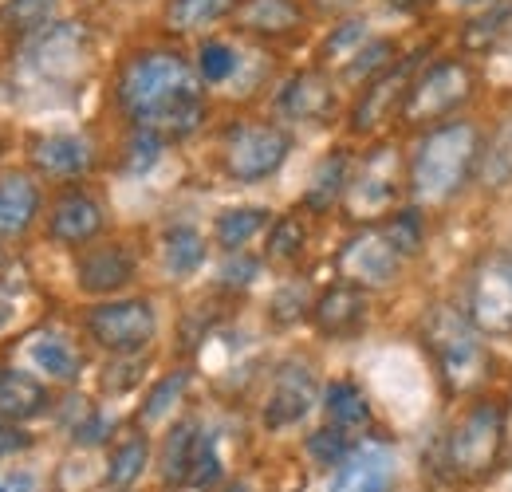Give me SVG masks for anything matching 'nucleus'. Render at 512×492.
Instances as JSON below:
<instances>
[{"label":"nucleus","instance_id":"nucleus-1","mask_svg":"<svg viewBox=\"0 0 512 492\" xmlns=\"http://www.w3.org/2000/svg\"><path fill=\"white\" fill-rule=\"evenodd\" d=\"M201 83L205 79L197 75V63L178 52L154 48V52H138L134 60H127L115 99L130 126L154 130L162 138H182L205 115Z\"/></svg>","mask_w":512,"mask_h":492},{"label":"nucleus","instance_id":"nucleus-2","mask_svg":"<svg viewBox=\"0 0 512 492\" xmlns=\"http://www.w3.org/2000/svg\"><path fill=\"white\" fill-rule=\"evenodd\" d=\"M481 162V130L469 119L434 126L410 158V193L422 205H446Z\"/></svg>","mask_w":512,"mask_h":492},{"label":"nucleus","instance_id":"nucleus-3","mask_svg":"<svg viewBox=\"0 0 512 492\" xmlns=\"http://www.w3.org/2000/svg\"><path fill=\"white\" fill-rule=\"evenodd\" d=\"M418 241H422L418 213H398L386 225H371L359 237H351L339 252V272L359 288H386L398 276L402 260L418 252Z\"/></svg>","mask_w":512,"mask_h":492},{"label":"nucleus","instance_id":"nucleus-4","mask_svg":"<svg viewBox=\"0 0 512 492\" xmlns=\"http://www.w3.org/2000/svg\"><path fill=\"white\" fill-rule=\"evenodd\" d=\"M505 430H509V410L501 398H481L465 410V418L449 433V469L465 481H481L493 473V465L505 453Z\"/></svg>","mask_w":512,"mask_h":492},{"label":"nucleus","instance_id":"nucleus-5","mask_svg":"<svg viewBox=\"0 0 512 492\" xmlns=\"http://www.w3.org/2000/svg\"><path fill=\"white\" fill-rule=\"evenodd\" d=\"M477 335L481 331L469 323V315L453 308H434L426 319V343H430V351H434V359H438V367L453 390L477 386L489 370V355H485Z\"/></svg>","mask_w":512,"mask_h":492},{"label":"nucleus","instance_id":"nucleus-6","mask_svg":"<svg viewBox=\"0 0 512 492\" xmlns=\"http://www.w3.org/2000/svg\"><path fill=\"white\" fill-rule=\"evenodd\" d=\"M465 315L481 335H512V248H493L469 268Z\"/></svg>","mask_w":512,"mask_h":492},{"label":"nucleus","instance_id":"nucleus-7","mask_svg":"<svg viewBox=\"0 0 512 492\" xmlns=\"http://www.w3.org/2000/svg\"><path fill=\"white\" fill-rule=\"evenodd\" d=\"M477 87L473 67L461 60H438L422 79L410 83V95L402 103V123L410 126H434L449 119L461 103H469Z\"/></svg>","mask_w":512,"mask_h":492},{"label":"nucleus","instance_id":"nucleus-8","mask_svg":"<svg viewBox=\"0 0 512 492\" xmlns=\"http://www.w3.org/2000/svg\"><path fill=\"white\" fill-rule=\"evenodd\" d=\"M292 154V134L268 123H237L225 134V170L237 182H264L272 178L284 158Z\"/></svg>","mask_w":512,"mask_h":492},{"label":"nucleus","instance_id":"nucleus-9","mask_svg":"<svg viewBox=\"0 0 512 492\" xmlns=\"http://www.w3.org/2000/svg\"><path fill=\"white\" fill-rule=\"evenodd\" d=\"M87 331L111 355H138L154 339L158 315L150 300H103L87 311Z\"/></svg>","mask_w":512,"mask_h":492},{"label":"nucleus","instance_id":"nucleus-10","mask_svg":"<svg viewBox=\"0 0 512 492\" xmlns=\"http://www.w3.org/2000/svg\"><path fill=\"white\" fill-rule=\"evenodd\" d=\"M398 154L383 146L375 154H367V162L359 166V174L347 182V205L355 217H379L386 209L398 205Z\"/></svg>","mask_w":512,"mask_h":492},{"label":"nucleus","instance_id":"nucleus-11","mask_svg":"<svg viewBox=\"0 0 512 492\" xmlns=\"http://www.w3.org/2000/svg\"><path fill=\"white\" fill-rule=\"evenodd\" d=\"M134 268H138L134 252L119 241H107V245H91L87 252H79L75 280L87 296H115L134 280Z\"/></svg>","mask_w":512,"mask_h":492},{"label":"nucleus","instance_id":"nucleus-12","mask_svg":"<svg viewBox=\"0 0 512 492\" xmlns=\"http://www.w3.org/2000/svg\"><path fill=\"white\" fill-rule=\"evenodd\" d=\"M410 83H414V60L394 63L379 79H371V87H367V91L359 95V103H355L351 126H355L359 134H367V130H379L390 115H402V103H406V95H410Z\"/></svg>","mask_w":512,"mask_h":492},{"label":"nucleus","instance_id":"nucleus-13","mask_svg":"<svg viewBox=\"0 0 512 492\" xmlns=\"http://www.w3.org/2000/svg\"><path fill=\"white\" fill-rule=\"evenodd\" d=\"M103 225H107L103 205H99L91 193H83V189L60 193V201H56L52 213H48V237L71 248L91 245V241L103 233Z\"/></svg>","mask_w":512,"mask_h":492},{"label":"nucleus","instance_id":"nucleus-14","mask_svg":"<svg viewBox=\"0 0 512 492\" xmlns=\"http://www.w3.org/2000/svg\"><path fill=\"white\" fill-rule=\"evenodd\" d=\"M312 398H316V378L304 363H284L276 382H272V394L264 402V426L268 430H284V426H296L308 410H312Z\"/></svg>","mask_w":512,"mask_h":492},{"label":"nucleus","instance_id":"nucleus-15","mask_svg":"<svg viewBox=\"0 0 512 492\" xmlns=\"http://www.w3.org/2000/svg\"><path fill=\"white\" fill-rule=\"evenodd\" d=\"M390 485H394V453L375 441L351 449L331 477V492H390Z\"/></svg>","mask_w":512,"mask_h":492},{"label":"nucleus","instance_id":"nucleus-16","mask_svg":"<svg viewBox=\"0 0 512 492\" xmlns=\"http://www.w3.org/2000/svg\"><path fill=\"white\" fill-rule=\"evenodd\" d=\"M32 162L48 178H83L95 166V150L79 134H44L32 142Z\"/></svg>","mask_w":512,"mask_h":492},{"label":"nucleus","instance_id":"nucleus-17","mask_svg":"<svg viewBox=\"0 0 512 492\" xmlns=\"http://www.w3.org/2000/svg\"><path fill=\"white\" fill-rule=\"evenodd\" d=\"M367 288H359V284H351V280H343V284H335V288H327L320 300H316V327H320L323 335H351V331H359L363 323H367Z\"/></svg>","mask_w":512,"mask_h":492},{"label":"nucleus","instance_id":"nucleus-18","mask_svg":"<svg viewBox=\"0 0 512 492\" xmlns=\"http://www.w3.org/2000/svg\"><path fill=\"white\" fill-rule=\"evenodd\" d=\"M36 213H40V185L20 170L0 174V241L24 237Z\"/></svg>","mask_w":512,"mask_h":492},{"label":"nucleus","instance_id":"nucleus-19","mask_svg":"<svg viewBox=\"0 0 512 492\" xmlns=\"http://www.w3.org/2000/svg\"><path fill=\"white\" fill-rule=\"evenodd\" d=\"M280 111L296 123H316V119H327L335 95H331V83L323 79L320 71H300L296 79H288L280 87Z\"/></svg>","mask_w":512,"mask_h":492},{"label":"nucleus","instance_id":"nucleus-20","mask_svg":"<svg viewBox=\"0 0 512 492\" xmlns=\"http://www.w3.org/2000/svg\"><path fill=\"white\" fill-rule=\"evenodd\" d=\"M233 20L241 32L253 36H284L304 24V8L296 0H241Z\"/></svg>","mask_w":512,"mask_h":492},{"label":"nucleus","instance_id":"nucleus-21","mask_svg":"<svg viewBox=\"0 0 512 492\" xmlns=\"http://www.w3.org/2000/svg\"><path fill=\"white\" fill-rule=\"evenodd\" d=\"M52 402L48 386L20 374V370H0V422H28L36 414H44Z\"/></svg>","mask_w":512,"mask_h":492},{"label":"nucleus","instance_id":"nucleus-22","mask_svg":"<svg viewBox=\"0 0 512 492\" xmlns=\"http://www.w3.org/2000/svg\"><path fill=\"white\" fill-rule=\"evenodd\" d=\"M323 410H327V426L335 430H359L371 422V402L355 382H331L323 390Z\"/></svg>","mask_w":512,"mask_h":492},{"label":"nucleus","instance_id":"nucleus-23","mask_svg":"<svg viewBox=\"0 0 512 492\" xmlns=\"http://www.w3.org/2000/svg\"><path fill=\"white\" fill-rule=\"evenodd\" d=\"M32 363L44 370L48 378H56V382H75V374L83 367L79 351L67 343L64 335H56V331H44V335L32 339Z\"/></svg>","mask_w":512,"mask_h":492},{"label":"nucleus","instance_id":"nucleus-24","mask_svg":"<svg viewBox=\"0 0 512 492\" xmlns=\"http://www.w3.org/2000/svg\"><path fill=\"white\" fill-rule=\"evenodd\" d=\"M241 0H170L166 4V24L174 32H201L225 16L237 12Z\"/></svg>","mask_w":512,"mask_h":492},{"label":"nucleus","instance_id":"nucleus-25","mask_svg":"<svg viewBox=\"0 0 512 492\" xmlns=\"http://www.w3.org/2000/svg\"><path fill=\"white\" fill-rule=\"evenodd\" d=\"M264 225H268V209H260V205H237V209H225L217 217L213 237H217V245L225 248V252H241Z\"/></svg>","mask_w":512,"mask_h":492},{"label":"nucleus","instance_id":"nucleus-26","mask_svg":"<svg viewBox=\"0 0 512 492\" xmlns=\"http://www.w3.org/2000/svg\"><path fill=\"white\" fill-rule=\"evenodd\" d=\"M477 182L485 185V189H501V185L512 182V115L493 130L489 146L481 150Z\"/></svg>","mask_w":512,"mask_h":492},{"label":"nucleus","instance_id":"nucleus-27","mask_svg":"<svg viewBox=\"0 0 512 492\" xmlns=\"http://www.w3.org/2000/svg\"><path fill=\"white\" fill-rule=\"evenodd\" d=\"M162 264L170 276H190L205 264V237L190 229V225H178L166 233L162 241Z\"/></svg>","mask_w":512,"mask_h":492},{"label":"nucleus","instance_id":"nucleus-28","mask_svg":"<svg viewBox=\"0 0 512 492\" xmlns=\"http://www.w3.org/2000/svg\"><path fill=\"white\" fill-rule=\"evenodd\" d=\"M347 182H351V162H347L343 150H335V154H327L320 162V170H316V178L308 185V197L304 201L312 209H331L347 193Z\"/></svg>","mask_w":512,"mask_h":492},{"label":"nucleus","instance_id":"nucleus-29","mask_svg":"<svg viewBox=\"0 0 512 492\" xmlns=\"http://www.w3.org/2000/svg\"><path fill=\"white\" fill-rule=\"evenodd\" d=\"M146 461H150V445H146V437H142V433L123 437V441L115 445V453H111L107 481H111L115 489H130V485L146 473Z\"/></svg>","mask_w":512,"mask_h":492},{"label":"nucleus","instance_id":"nucleus-30","mask_svg":"<svg viewBox=\"0 0 512 492\" xmlns=\"http://www.w3.org/2000/svg\"><path fill=\"white\" fill-rule=\"evenodd\" d=\"M186 382H190V374L186 370H174V374H166L150 394H146V402H142V426H154V422H162L174 406H178V398H182V390H186Z\"/></svg>","mask_w":512,"mask_h":492},{"label":"nucleus","instance_id":"nucleus-31","mask_svg":"<svg viewBox=\"0 0 512 492\" xmlns=\"http://www.w3.org/2000/svg\"><path fill=\"white\" fill-rule=\"evenodd\" d=\"M197 426L193 422H182L178 430L170 433V441H166V453H162V477L174 485V481H182L186 473H190V457H193V441H197Z\"/></svg>","mask_w":512,"mask_h":492},{"label":"nucleus","instance_id":"nucleus-32","mask_svg":"<svg viewBox=\"0 0 512 492\" xmlns=\"http://www.w3.org/2000/svg\"><path fill=\"white\" fill-rule=\"evenodd\" d=\"M52 12H56V0H8L4 20H8L12 32L32 36V32H40L52 20Z\"/></svg>","mask_w":512,"mask_h":492},{"label":"nucleus","instance_id":"nucleus-33","mask_svg":"<svg viewBox=\"0 0 512 492\" xmlns=\"http://www.w3.org/2000/svg\"><path fill=\"white\" fill-rule=\"evenodd\" d=\"M237 71V52L225 40H205L197 52V75L205 83H225Z\"/></svg>","mask_w":512,"mask_h":492},{"label":"nucleus","instance_id":"nucleus-34","mask_svg":"<svg viewBox=\"0 0 512 492\" xmlns=\"http://www.w3.org/2000/svg\"><path fill=\"white\" fill-rule=\"evenodd\" d=\"M394 44L390 40H371L355 60H351V67H347V79H379L383 71H390L394 67Z\"/></svg>","mask_w":512,"mask_h":492},{"label":"nucleus","instance_id":"nucleus-35","mask_svg":"<svg viewBox=\"0 0 512 492\" xmlns=\"http://www.w3.org/2000/svg\"><path fill=\"white\" fill-rule=\"evenodd\" d=\"M217 477H221L217 449H213V441H209L205 433H197V441H193V457H190V485L209 489V485H217Z\"/></svg>","mask_w":512,"mask_h":492},{"label":"nucleus","instance_id":"nucleus-36","mask_svg":"<svg viewBox=\"0 0 512 492\" xmlns=\"http://www.w3.org/2000/svg\"><path fill=\"white\" fill-rule=\"evenodd\" d=\"M162 142H166L162 134L134 126V134H130V142H127V170H134V174L150 170V166L158 162V154H162Z\"/></svg>","mask_w":512,"mask_h":492},{"label":"nucleus","instance_id":"nucleus-37","mask_svg":"<svg viewBox=\"0 0 512 492\" xmlns=\"http://www.w3.org/2000/svg\"><path fill=\"white\" fill-rule=\"evenodd\" d=\"M300 248H304V229L296 221H280L272 229V241H268L272 260H292V256H300Z\"/></svg>","mask_w":512,"mask_h":492},{"label":"nucleus","instance_id":"nucleus-38","mask_svg":"<svg viewBox=\"0 0 512 492\" xmlns=\"http://www.w3.org/2000/svg\"><path fill=\"white\" fill-rule=\"evenodd\" d=\"M308 449H312V457H320L323 465H339L351 453L347 441H343V430H335V426H323L320 433H312Z\"/></svg>","mask_w":512,"mask_h":492},{"label":"nucleus","instance_id":"nucleus-39","mask_svg":"<svg viewBox=\"0 0 512 492\" xmlns=\"http://www.w3.org/2000/svg\"><path fill=\"white\" fill-rule=\"evenodd\" d=\"M253 276H256V260H249L245 252H229V260H225V268H221V284L245 288V284H253Z\"/></svg>","mask_w":512,"mask_h":492},{"label":"nucleus","instance_id":"nucleus-40","mask_svg":"<svg viewBox=\"0 0 512 492\" xmlns=\"http://www.w3.org/2000/svg\"><path fill=\"white\" fill-rule=\"evenodd\" d=\"M28 445V433H20L12 422H0V457H8V453H20Z\"/></svg>","mask_w":512,"mask_h":492},{"label":"nucleus","instance_id":"nucleus-41","mask_svg":"<svg viewBox=\"0 0 512 492\" xmlns=\"http://www.w3.org/2000/svg\"><path fill=\"white\" fill-rule=\"evenodd\" d=\"M0 492H32V481H28V477H16V481H8V485L0 481Z\"/></svg>","mask_w":512,"mask_h":492},{"label":"nucleus","instance_id":"nucleus-42","mask_svg":"<svg viewBox=\"0 0 512 492\" xmlns=\"http://www.w3.org/2000/svg\"><path fill=\"white\" fill-rule=\"evenodd\" d=\"M221 492H249L245 485H229V489H221Z\"/></svg>","mask_w":512,"mask_h":492},{"label":"nucleus","instance_id":"nucleus-43","mask_svg":"<svg viewBox=\"0 0 512 492\" xmlns=\"http://www.w3.org/2000/svg\"><path fill=\"white\" fill-rule=\"evenodd\" d=\"M461 4H489V0H461Z\"/></svg>","mask_w":512,"mask_h":492}]
</instances>
